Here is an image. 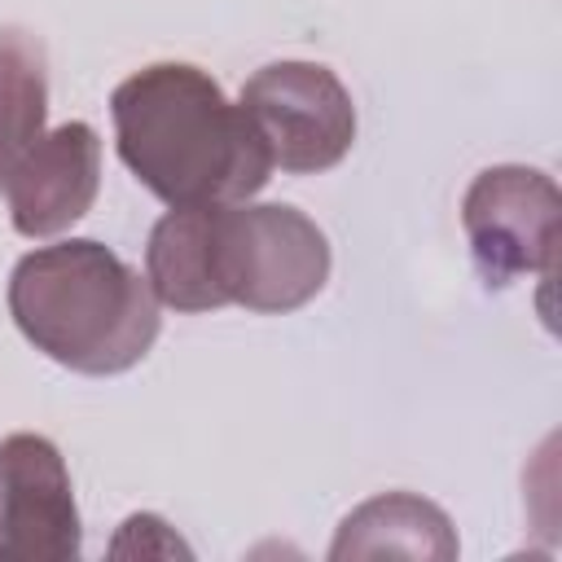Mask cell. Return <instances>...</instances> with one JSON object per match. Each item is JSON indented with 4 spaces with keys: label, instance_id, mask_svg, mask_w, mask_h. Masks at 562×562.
<instances>
[{
    "label": "cell",
    "instance_id": "6da1fadb",
    "mask_svg": "<svg viewBox=\"0 0 562 562\" xmlns=\"http://www.w3.org/2000/svg\"><path fill=\"white\" fill-rule=\"evenodd\" d=\"M114 145L127 171L167 206L250 202L272 154L250 114L189 61H154L110 92Z\"/></svg>",
    "mask_w": 562,
    "mask_h": 562
},
{
    "label": "cell",
    "instance_id": "7a4b0ae2",
    "mask_svg": "<svg viewBox=\"0 0 562 562\" xmlns=\"http://www.w3.org/2000/svg\"><path fill=\"white\" fill-rule=\"evenodd\" d=\"M9 316L22 338L75 373H123L158 338L149 281L92 237L40 246L9 277Z\"/></svg>",
    "mask_w": 562,
    "mask_h": 562
},
{
    "label": "cell",
    "instance_id": "3957f363",
    "mask_svg": "<svg viewBox=\"0 0 562 562\" xmlns=\"http://www.w3.org/2000/svg\"><path fill=\"white\" fill-rule=\"evenodd\" d=\"M206 268L215 303L246 312H294L329 281V241L294 206H206Z\"/></svg>",
    "mask_w": 562,
    "mask_h": 562
},
{
    "label": "cell",
    "instance_id": "277c9868",
    "mask_svg": "<svg viewBox=\"0 0 562 562\" xmlns=\"http://www.w3.org/2000/svg\"><path fill=\"white\" fill-rule=\"evenodd\" d=\"M237 105L259 127L272 167L307 176L329 171L356 140V105L342 79L321 61H268L246 83Z\"/></svg>",
    "mask_w": 562,
    "mask_h": 562
},
{
    "label": "cell",
    "instance_id": "5b68a950",
    "mask_svg": "<svg viewBox=\"0 0 562 562\" xmlns=\"http://www.w3.org/2000/svg\"><path fill=\"white\" fill-rule=\"evenodd\" d=\"M461 224L487 285H509L531 272L553 277L562 233V193L553 176L518 162L479 171L465 189Z\"/></svg>",
    "mask_w": 562,
    "mask_h": 562
},
{
    "label": "cell",
    "instance_id": "8992f818",
    "mask_svg": "<svg viewBox=\"0 0 562 562\" xmlns=\"http://www.w3.org/2000/svg\"><path fill=\"white\" fill-rule=\"evenodd\" d=\"M79 549L83 531L61 452L26 430L0 439V558L66 562Z\"/></svg>",
    "mask_w": 562,
    "mask_h": 562
},
{
    "label": "cell",
    "instance_id": "52a82bcc",
    "mask_svg": "<svg viewBox=\"0 0 562 562\" xmlns=\"http://www.w3.org/2000/svg\"><path fill=\"white\" fill-rule=\"evenodd\" d=\"M101 184V140L88 123L70 119L35 140L4 184L9 220L22 237H57L83 220Z\"/></svg>",
    "mask_w": 562,
    "mask_h": 562
},
{
    "label": "cell",
    "instance_id": "ba28073f",
    "mask_svg": "<svg viewBox=\"0 0 562 562\" xmlns=\"http://www.w3.org/2000/svg\"><path fill=\"white\" fill-rule=\"evenodd\" d=\"M382 553H404V558H457V531L448 514L413 492H382L364 505H356L334 544L329 558H382Z\"/></svg>",
    "mask_w": 562,
    "mask_h": 562
},
{
    "label": "cell",
    "instance_id": "9c48e42d",
    "mask_svg": "<svg viewBox=\"0 0 562 562\" xmlns=\"http://www.w3.org/2000/svg\"><path fill=\"white\" fill-rule=\"evenodd\" d=\"M48 57L26 26H0V189L48 132Z\"/></svg>",
    "mask_w": 562,
    "mask_h": 562
},
{
    "label": "cell",
    "instance_id": "30bf717a",
    "mask_svg": "<svg viewBox=\"0 0 562 562\" xmlns=\"http://www.w3.org/2000/svg\"><path fill=\"white\" fill-rule=\"evenodd\" d=\"M189 553L171 531H167V522L162 518H154V514H132L127 522H123V536L114 540V553Z\"/></svg>",
    "mask_w": 562,
    "mask_h": 562
}]
</instances>
